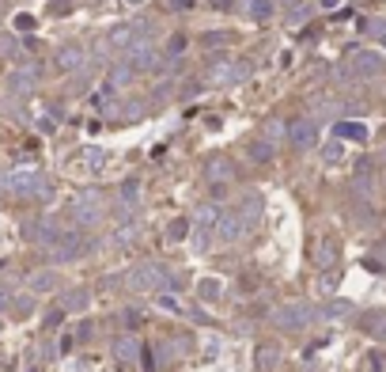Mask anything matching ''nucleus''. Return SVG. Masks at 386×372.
I'll return each instance as SVG.
<instances>
[{
    "mask_svg": "<svg viewBox=\"0 0 386 372\" xmlns=\"http://www.w3.org/2000/svg\"><path fill=\"white\" fill-rule=\"evenodd\" d=\"M129 53H133V58H129L133 69H152V65H156V50H152V46H133Z\"/></svg>",
    "mask_w": 386,
    "mask_h": 372,
    "instance_id": "1",
    "label": "nucleus"
},
{
    "mask_svg": "<svg viewBox=\"0 0 386 372\" xmlns=\"http://www.w3.org/2000/svg\"><path fill=\"white\" fill-rule=\"evenodd\" d=\"M277 323H280V327H288V331L303 327V323H307V308H284L277 315Z\"/></svg>",
    "mask_w": 386,
    "mask_h": 372,
    "instance_id": "2",
    "label": "nucleus"
},
{
    "mask_svg": "<svg viewBox=\"0 0 386 372\" xmlns=\"http://www.w3.org/2000/svg\"><path fill=\"white\" fill-rule=\"evenodd\" d=\"M80 61H83V50H80V46H64V50L57 53V69H64V72L76 69Z\"/></svg>",
    "mask_w": 386,
    "mask_h": 372,
    "instance_id": "3",
    "label": "nucleus"
},
{
    "mask_svg": "<svg viewBox=\"0 0 386 372\" xmlns=\"http://www.w3.org/2000/svg\"><path fill=\"white\" fill-rule=\"evenodd\" d=\"M57 255H61V258H76V255H80V236H72V232L57 236Z\"/></svg>",
    "mask_w": 386,
    "mask_h": 372,
    "instance_id": "4",
    "label": "nucleus"
},
{
    "mask_svg": "<svg viewBox=\"0 0 386 372\" xmlns=\"http://www.w3.org/2000/svg\"><path fill=\"white\" fill-rule=\"evenodd\" d=\"M379 65H382V61L375 58V53H360V58L352 61V69L360 72V77H371V72H379Z\"/></svg>",
    "mask_w": 386,
    "mask_h": 372,
    "instance_id": "5",
    "label": "nucleus"
},
{
    "mask_svg": "<svg viewBox=\"0 0 386 372\" xmlns=\"http://www.w3.org/2000/svg\"><path fill=\"white\" fill-rule=\"evenodd\" d=\"M291 141H296L299 148H307L310 141H315V126H310V122H296V126H291Z\"/></svg>",
    "mask_w": 386,
    "mask_h": 372,
    "instance_id": "6",
    "label": "nucleus"
},
{
    "mask_svg": "<svg viewBox=\"0 0 386 372\" xmlns=\"http://www.w3.org/2000/svg\"><path fill=\"white\" fill-rule=\"evenodd\" d=\"M53 285H57V274H53V270H42V274L31 277V289H34V293H50Z\"/></svg>",
    "mask_w": 386,
    "mask_h": 372,
    "instance_id": "7",
    "label": "nucleus"
},
{
    "mask_svg": "<svg viewBox=\"0 0 386 372\" xmlns=\"http://www.w3.org/2000/svg\"><path fill=\"white\" fill-rule=\"evenodd\" d=\"M337 133L348 137V141H364L367 129H364V126H356V122H341V126H337Z\"/></svg>",
    "mask_w": 386,
    "mask_h": 372,
    "instance_id": "8",
    "label": "nucleus"
},
{
    "mask_svg": "<svg viewBox=\"0 0 386 372\" xmlns=\"http://www.w3.org/2000/svg\"><path fill=\"white\" fill-rule=\"evenodd\" d=\"M242 225H247L242 217H228V220H223V228H220V236H223V239H235V236L242 232Z\"/></svg>",
    "mask_w": 386,
    "mask_h": 372,
    "instance_id": "9",
    "label": "nucleus"
},
{
    "mask_svg": "<svg viewBox=\"0 0 386 372\" xmlns=\"http://www.w3.org/2000/svg\"><path fill=\"white\" fill-rule=\"evenodd\" d=\"M250 160H258V164L273 160V148H269L266 141H254V145H250Z\"/></svg>",
    "mask_w": 386,
    "mask_h": 372,
    "instance_id": "10",
    "label": "nucleus"
},
{
    "mask_svg": "<svg viewBox=\"0 0 386 372\" xmlns=\"http://www.w3.org/2000/svg\"><path fill=\"white\" fill-rule=\"evenodd\" d=\"M114 346H118V357H121V361H133V357H137V342H133V338H118Z\"/></svg>",
    "mask_w": 386,
    "mask_h": 372,
    "instance_id": "11",
    "label": "nucleus"
},
{
    "mask_svg": "<svg viewBox=\"0 0 386 372\" xmlns=\"http://www.w3.org/2000/svg\"><path fill=\"white\" fill-rule=\"evenodd\" d=\"M269 365H277V350H273V346H261V350H258V368H269Z\"/></svg>",
    "mask_w": 386,
    "mask_h": 372,
    "instance_id": "12",
    "label": "nucleus"
},
{
    "mask_svg": "<svg viewBox=\"0 0 386 372\" xmlns=\"http://www.w3.org/2000/svg\"><path fill=\"white\" fill-rule=\"evenodd\" d=\"M209 175H212V179H228V175H231V167H228V160H212V167H209Z\"/></svg>",
    "mask_w": 386,
    "mask_h": 372,
    "instance_id": "13",
    "label": "nucleus"
},
{
    "mask_svg": "<svg viewBox=\"0 0 386 372\" xmlns=\"http://www.w3.org/2000/svg\"><path fill=\"white\" fill-rule=\"evenodd\" d=\"M186 232H190V225H186V220H174V225L167 228V236H171V239H186Z\"/></svg>",
    "mask_w": 386,
    "mask_h": 372,
    "instance_id": "14",
    "label": "nucleus"
},
{
    "mask_svg": "<svg viewBox=\"0 0 386 372\" xmlns=\"http://www.w3.org/2000/svg\"><path fill=\"white\" fill-rule=\"evenodd\" d=\"M201 296L205 300H216L220 296V281H201Z\"/></svg>",
    "mask_w": 386,
    "mask_h": 372,
    "instance_id": "15",
    "label": "nucleus"
},
{
    "mask_svg": "<svg viewBox=\"0 0 386 372\" xmlns=\"http://www.w3.org/2000/svg\"><path fill=\"white\" fill-rule=\"evenodd\" d=\"M269 12H273V4H269V0H254V15H258V20H266Z\"/></svg>",
    "mask_w": 386,
    "mask_h": 372,
    "instance_id": "16",
    "label": "nucleus"
},
{
    "mask_svg": "<svg viewBox=\"0 0 386 372\" xmlns=\"http://www.w3.org/2000/svg\"><path fill=\"white\" fill-rule=\"evenodd\" d=\"M367 331L379 334V338H386V319H367Z\"/></svg>",
    "mask_w": 386,
    "mask_h": 372,
    "instance_id": "17",
    "label": "nucleus"
},
{
    "mask_svg": "<svg viewBox=\"0 0 386 372\" xmlns=\"http://www.w3.org/2000/svg\"><path fill=\"white\" fill-rule=\"evenodd\" d=\"M318 263H322V266L333 263V244H322V255H318Z\"/></svg>",
    "mask_w": 386,
    "mask_h": 372,
    "instance_id": "18",
    "label": "nucleus"
},
{
    "mask_svg": "<svg viewBox=\"0 0 386 372\" xmlns=\"http://www.w3.org/2000/svg\"><path fill=\"white\" fill-rule=\"evenodd\" d=\"M125 201H137V182H125Z\"/></svg>",
    "mask_w": 386,
    "mask_h": 372,
    "instance_id": "19",
    "label": "nucleus"
},
{
    "mask_svg": "<svg viewBox=\"0 0 386 372\" xmlns=\"http://www.w3.org/2000/svg\"><path fill=\"white\" fill-rule=\"evenodd\" d=\"M0 308H8V293H0Z\"/></svg>",
    "mask_w": 386,
    "mask_h": 372,
    "instance_id": "20",
    "label": "nucleus"
}]
</instances>
